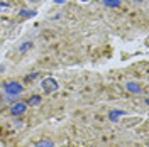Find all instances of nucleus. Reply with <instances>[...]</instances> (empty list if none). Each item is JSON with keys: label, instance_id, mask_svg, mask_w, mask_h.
Listing matches in <instances>:
<instances>
[{"label": "nucleus", "instance_id": "10", "mask_svg": "<svg viewBox=\"0 0 149 147\" xmlns=\"http://www.w3.org/2000/svg\"><path fill=\"white\" fill-rule=\"evenodd\" d=\"M37 76V73H32V74H29V76H26V81H29V80H34Z\"/></svg>", "mask_w": 149, "mask_h": 147}, {"label": "nucleus", "instance_id": "2", "mask_svg": "<svg viewBox=\"0 0 149 147\" xmlns=\"http://www.w3.org/2000/svg\"><path fill=\"white\" fill-rule=\"evenodd\" d=\"M41 88H42V92L44 93H54L58 88H59V85H58V81H56L54 78H46V80H42L41 81Z\"/></svg>", "mask_w": 149, "mask_h": 147}, {"label": "nucleus", "instance_id": "6", "mask_svg": "<svg viewBox=\"0 0 149 147\" xmlns=\"http://www.w3.org/2000/svg\"><path fill=\"white\" fill-rule=\"evenodd\" d=\"M32 15H36V12L34 10H20V17H32Z\"/></svg>", "mask_w": 149, "mask_h": 147}, {"label": "nucleus", "instance_id": "9", "mask_svg": "<svg viewBox=\"0 0 149 147\" xmlns=\"http://www.w3.org/2000/svg\"><path fill=\"white\" fill-rule=\"evenodd\" d=\"M31 46H32V42H31V41H27L26 44H22V46H20V53H26Z\"/></svg>", "mask_w": 149, "mask_h": 147}, {"label": "nucleus", "instance_id": "7", "mask_svg": "<svg viewBox=\"0 0 149 147\" xmlns=\"http://www.w3.org/2000/svg\"><path fill=\"white\" fill-rule=\"evenodd\" d=\"M105 5H109V7H119L120 0H105Z\"/></svg>", "mask_w": 149, "mask_h": 147}, {"label": "nucleus", "instance_id": "11", "mask_svg": "<svg viewBox=\"0 0 149 147\" xmlns=\"http://www.w3.org/2000/svg\"><path fill=\"white\" fill-rule=\"evenodd\" d=\"M56 3H63V2H65V0H54Z\"/></svg>", "mask_w": 149, "mask_h": 147}, {"label": "nucleus", "instance_id": "12", "mask_svg": "<svg viewBox=\"0 0 149 147\" xmlns=\"http://www.w3.org/2000/svg\"><path fill=\"white\" fill-rule=\"evenodd\" d=\"M136 2H144V0H136Z\"/></svg>", "mask_w": 149, "mask_h": 147}, {"label": "nucleus", "instance_id": "8", "mask_svg": "<svg viewBox=\"0 0 149 147\" xmlns=\"http://www.w3.org/2000/svg\"><path fill=\"white\" fill-rule=\"evenodd\" d=\"M127 88H129L130 92H134V93H139V86L134 85V83H127Z\"/></svg>", "mask_w": 149, "mask_h": 147}, {"label": "nucleus", "instance_id": "13", "mask_svg": "<svg viewBox=\"0 0 149 147\" xmlns=\"http://www.w3.org/2000/svg\"><path fill=\"white\" fill-rule=\"evenodd\" d=\"M31 2H37V0H31Z\"/></svg>", "mask_w": 149, "mask_h": 147}, {"label": "nucleus", "instance_id": "4", "mask_svg": "<svg viewBox=\"0 0 149 147\" xmlns=\"http://www.w3.org/2000/svg\"><path fill=\"white\" fill-rule=\"evenodd\" d=\"M41 103V96L39 95H34V96H31L27 100V103L26 105H29V107H36V105H39Z\"/></svg>", "mask_w": 149, "mask_h": 147}, {"label": "nucleus", "instance_id": "5", "mask_svg": "<svg viewBox=\"0 0 149 147\" xmlns=\"http://www.w3.org/2000/svg\"><path fill=\"white\" fill-rule=\"evenodd\" d=\"M36 147H54V144H53V140H49V139H42V140H39L36 144Z\"/></svg>", "mask_w": 149, "mask_h": 147}, {"label": "nucleus", "instance_id": "3", "mask_svg": "<svg viewBox=\"0 0 149 147\" xmlns=\"http://www.w3.org/2000/svg\"><path fill=\"white\" fill-rule=\"evenodd\" d=\"M26 110H27V105L22 103V101H17V103H14L10 107V113L12 115H22V113H26Z\"/></svg>", "mask_w": 149, "mask_h": 147}, {"label": "nucleus", "instance_id": "1", "mask_svg": "<svg viewBox=\"0 0 149 147\" xmlns=\"http://www.w3.org/2000/svg\"><path fill=\"white\" fill-rule=\"evenodd\" d=\"M3 90H5V93L9 95V96H19L20 93H22V85L20 83H15V81H7L5 85H3Z\"/></svg>", "mask_w": 149, "mask_h": 147}, {"label": "nucleus", "instance_id": "14", "mask_svg": "<svg viewBox=\"0 0 149 147\" xmlns=\"http://www.w3.org/2000/svg\"><path fill=\"white\" fill-rule=\"evenodd\" d=\"M81 2H88V0H81Z\"/></svg>", "mask_w": 149, "mask_h": 147}]
</instances>
